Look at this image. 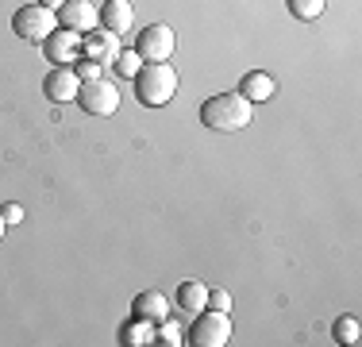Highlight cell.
I'll use <instances>...</instances> for the list:
<instances>
[{
    "mask_svg": "<svg viewBox=\"0 0 362 347\" xmlns=\"http://www.w3.org/2000/svg\"><path fill=\"white\" fill-rule=\"evenodd\" d=\"M54 28H58V12L54 8H42L39 0L35 4H23L20 12L12 16V31L20 35V39H28V42H42Z\"/></svg>",
    "mask_w": 362,
    "mask_h": 347,
    "instance_id": "3",
    "label": "cell"
},
{
    "mask_svg": "<svg viewBox=\"0 0 362 347\" xmlns=\"http://www.w3.org/2000/svg\"><path fill=\"white\" fill-rule=\"evenodd\" d=\"M112 66H116L119 77H135V74H139V66H143V58L135 55V50H119V58Z\"/></svg>",
    "mask_w": 362,
    "mask_h": 347,
    "instance_id": "19",
    "label": "cell"
},
{
    "mask_svg": "<svg viewBox=\"0 0 362 347\" xmlns=\"http://www.w3.org/2000/svg\"><path fill=\"white\" fill-rule=\"evenodd\" d=\"M332 336L339 343H347V347H355L358 340H362V324H358V317H339L332 324Z\"/></svg>",
    "mask_w": 362,
    "mask_h": 347,
    "instance_id": "16",
    "label": "cell"
},
{
    "mask_svg": "<svg viewBox=\"0 0 362 347\" xmlns=\"http://www.w3.org/2000/svg\"><path fill=\"white\" fill-rule=\"evenodd\" d=\"M228 340H231V317L228 312H216V309L197 312L193 328H189V343L193 347H223Z\"/></svg>",
    "mask_w": 362,
    "mask_h": 347,
    "instance_id": "4",
    "label": "cell"
},
{
    "mask_svg": "<svg viewBox=\"0 0 362 347\" xmlns=\"http://www.w3.org/2000/svg\"><path fill=\"white\" fill-rule=\"evenodd\" d=\"M0 216H4V224H20L23 220V208L20 205H4V208H0Z\"/></svg>",
    "mask_w": 362,
    "mask_h": 347,
    "instance_id": "22",
    "label": "cell"
},
{
    "mask_svg": "<svg viewBox=\"0 0 362 347\" xmlns=\"http://www.w3.org/2000/svg\"><path fill=\"white\" fill-rule=\"evenodd\" d=\"M286 4H289V16H293V20L308 23V20H316V16L324 12L327 0H286Z\"/></svg>",
    "mask_w": 362,
    "mask_h": 347,
    "instance_id": "17",
    "label": "cell"
},
{
    "mask_svg": "<svg viewBox=\"0 0 362 347\" xmlns=\"http://www.w3.org/2000/svg\"><path fill=\"white\" fill-rule=\"evenodd\" d=\"M39 4H42V8H54V12H58V8L66 4V0H39Z\"/></svg>",
    "mask_w": 362,
    "mask_h": 347,
    "instance_id": "23",
    "label": "cell"
},
{
    "mask_svg": "<svg viewBox=\"0 0 362 347\" xmlns=\"http://www.w3.org/2000/svg\"><path fill=\"white\" fill-rule=\"evenodd\" d=\"M204 309L228 312V309H231V293H228V290H209V305H204Z\"/></svg>",
    "mask_w": 362,
    "mask_h": 347,
    "instance_id": "20",
    "label": "cell"
},
{
    "mask_svg": "<svg viewBox=\"0 0 362 347\" xmlns=\"http://www.w3.org/2000/svg\"><path fill=\"white\" fill-rule=\"evenodd\" d=\"M154 340L158 343H166V347H177V343H185V332H181V324H174V320H158L154 324Z\"/></svg>",
    "mask_w": 362,
    "mask_h": 347,
    "instance_id": "18",
    "label": "cell"
},
{
    "mask_svg": "<svg viewBox=\"0 0 362 347\" xmlns=\"http://www.w3.org/2000/svg\"><path fill=\"white\" fill-rule=\"evenodd\" d=\"M201 124L212 132H243L251 124V101L243 93H216L201 104Z\"/></svg>",
    "mask_w": 362,
    "mask_h": 347,
    "instance_id": "1",
    "label": "cell"
},
{
    "mask_svg": "<svg viewBox=\"0 0 362 347\" xmlns=\"http://www.w3.org/2000/svg\"><path fill=\"white\" fill-rule=\"evenodd\" d=\"M4 228H8V224H4V216H0V239H4Z\"/></svg>",
    "mask_w": 362,
    "mask_h": 347,
    "instance_id": "24",
    "label": "cell"
},
{
    "mask_svg": "<svg viewBox=\"0 0 362 347\" xmlns=\"http://www.w3.org/2000/svg\"><path fill=\"white\" fill-rule=\"evenodd\" d=\"M97 23H100V16H97V8H93V0H66V4L58 8V28H66V31L89 35Z\"/></svg>",
    "mask_w": 362,
    "mask_h": 347,
    "instance_id": "9",
    "label": "cell"
},
{
    "mask_svg": "<svg viewBox=\"0 0 362 347\" xmlns=\"http://www.w3.org/2000/svg\"><path fill=\"white\" fill-rule=\"evenodd\" d=\"M174 47H177V35L170 23H151V28L139 31V39H135V55H139L143 62H170Z\"/></svg>",
    "mask_w": 362,
    "mask_h": 347,
    "instance_id": "5",
    "label": "cell"
},
{
    "mask_svg": "<svg viewBox=\"0 0 362 347\" xmlns=\"http://www.w3.org/2000/svg\"><path fill=\"white\" fill-rule=\"evenodd\" d=\"M42 55H47V62L54 66H70L81 58V35L77 31H66V28H54L42 39Z\"/></svg>",
    "mask_w": 362,
    "mask_h": 347,
    "instance_id": "7",
    "label": "cell"
},
{
    "mask_svg": "<svg viewBox=\"0 0 362 347\" xmlns=\"http://www.w3.org/2000/svg\"><path fill=\"white\" fill-rule=\"evenodd\" d=\"M174 301H177V309L185 312V317H197V312L209 305V285H204L201 278H185V282L177 285Z\"/></svg>",
    "mask_w": 362,
    "mask_h": 347,
    "instance_id": "12",
    "label": "cell"
},
{
    "mask_svg": "<svg viewBox=\"0 0 362 347\" xmlns=\"http://www.w3.org/2000/svg\"><path fill=\"white\" fill-rule=\"evenodd\" d=\"M239 93L251 104H262L278 93V81H274L270 74H262V69H251V74H243V81H239Z\"/></svg>",
    "mask_w": 362,
    "mask_h": 347,
    "instance_id": "14",
    "label": "cell"
},
{
    "mask_svg": "<svg viewBox=\"0 0 362 347\" xmlns=\"http://www.w3.org/2000/svg\"><path fill=\"white\" fill-rule=\"evenodd\" d=\"M77 104H81V112H89V116H112V112L119 108V93L112 81L97 77V81H81Z\"/></svg>",
    "mask_w": 362,
    "mask_h": 347,
    "instance_id": "6",
    "label": "cell"
},
{
    "mask_svg": "<svg viewBox=\"0 0 362 347\" xmlns=\"http://www.w3.org/2000/svg\"><path fill=\"white\" fill-rule=\"evenodd\" d=\"M74 74L81 77V81H97V77H100V66H97V62H89V58H85V62H81V58H77Z\"/></svg>",
    "mask_w": 362,
    "mask_h": 347,
    "instance_id": "21",
    "label": "cell"
},
{
    "mask_svg": "<svg viewBox=\"0 0 362 347\" xmlns=\"http://www.w3.org/2000/svg\"><path fill=\"white\" fill-rule=\"evenodd\" d=\"M77 89H81V77L74 74V66H54L47 77H42V93H47L54 104L77 101Z\"/></svg>",
    "mask_w": 362,
    "mask_h": 347,
    "instance_id": "10",
    "label": "cell"
},
{
    "mask_svg": "<svg viewBox=\"0 0 362 347\" xmlns=\"http://www.w3.org/2000/svg\"><path fill=\"white\" fill-rule=\"evenodd\" d=\"M100 28L112 31V35H124V31H132V23H135V8L127 4V0H105V8H100Z\"/></svg>",
    "mask_w": 362,
    "mask_h": 347,
    "instance_id": "11",
    "label": "cell"
},
{
    "mask_svg": "<svg viewBox=\"0 0 362 347\" xmlns=\"http://www.w3.org/2000/svg\"><path fill=\"white\" fill-rule=\"evenodd\" d=\"M119 343H127V347H146V343H154V324H151V320H135V317H132V324L119 328Z\"/></svg>",
    "mask_w": 362,
    "mask_h": 347,
    "instance_id": "15",
    "label": "cell"
},
{
    "mask_svg": "<svg viewBox=\"0 0 362 347\" xmlns=\"http://www.w3.org/2000/svg\"><path fill=\"white\" fill-rule=\"evenodd\" d=\"M119 35H112V31H105V28H93L89 35H81V55L89 58V62H97V66H112L119 58Z\"/></svg>",
    "mask_w": 362,
    "mask_h": 347,
    "instance_id": "8",
    "label": "cell"
},
{
    "mask_svg": "<svg viewBox=\"0 0 362 347\" xmlns=\"http://www.w3.org/2000/svg\"><path fill=\"white\" fill-rule=\"evenodd\" d=\"M132 317H135V320H151V324L166 320V317H170V301H166V293H158V290L139 293V297L132 301Z\"/></svg>",
    "mask_w": 362,
    "mask_h": 347,
    "instance_id": "13",
    "label": "cell"
},
{
    "mask_svg": "<svg viewBox=\"0 0 362 347\" xmlns=\"http://www.w3.org/2000/svg\"><path fill=\"white\" fill-rule=\"evenodd\" d=\"M132 81H135V97H139L143 108H162L177 93V69L170 62H143Z\"/></svg>",
    "mask_w": 362,
    "mask_h": 347,
    "instance_id": "2",
    "label": "cell"
}]
</instances>
